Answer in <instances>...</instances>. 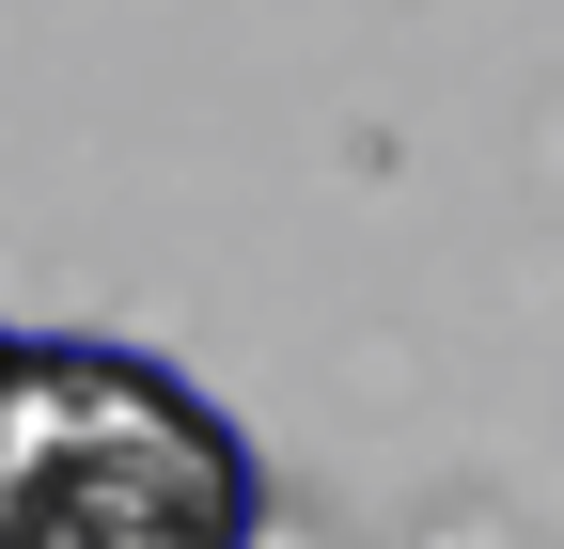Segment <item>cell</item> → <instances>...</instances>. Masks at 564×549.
<instances>
[{
  "mask_svg": "<svg viewBox=\"0 0 564 549\" xmlns=\"http://www.w3.org/2000/svg\"><path fill=\"white\" fill-rule=\"evenodd\" d=\"M251 440L141 346H17L0 549H251Z\"/></svg>",
  "mask_w": 564,
  "mask_h": 549,
  "instance_id": "1",
  "label": "cell"
},
{
  "mask_svg": "<svg viewBox=\"0 0 564 549\" xmlns=\"http://www.w3.org/2000/svg\"><path fill=\"white\" fill-rule=\"evenodd\" d=\"M17 346H32V330H0V440H17Z\"/></svg>",
  "mask_w": 564,
  "mask_h": 549,
  "instance_id": "2",
  "label": "cell"
}]
</instances>
